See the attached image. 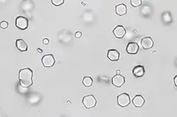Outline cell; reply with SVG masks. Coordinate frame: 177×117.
Here are the masks:
<instances>
[{"mask_svg": "<svg viewBox=\"0 0 177 117\" xmlns=\"http://www.w3.org/2000/svg\"><path fill=\"white\" fill-rule=\"evenodd\" d=\"M139 50V45L136 42H130L128 44L126 47V52L130 54H135L138 52Z\"/></svg>", "mask_w": 177, "mask_h": 117, "instance_id": "52a82bcc", "label": "cell"}, {"mask_svg": "<svg viewBox=\"0 0 177 117\" xmlns=\"http://www.w3.org/2000/svg\"><path fill=\"white\" fill-rule=\"evenodd\" d=\"M16 46L20 52H26L28 50V45L23 39H19L16 41Z\"/></svg>", "mask_w": 177, "mask_h": 117, "instance_id": "7c38bea8", "label": "cell"}, {"mask_svg": "<svg viewBox=\"0 0 177 117\" xmlns=\"http://www.w3.org/2000/svg\"><path fill=\"white\" fill-rule=\"evenodd\" d=\"M107 57L111 61H118L120 59V53L116 49H109L108 51Z\"/></svg>", "mask_w": 177, "mask_h": 117, "instance_id": "30bf717a", "label": "cell"}, {"mask_svg": "<svg viewBox=\"0 0 177 117\" xmlns=\"http://www.w3.org/2000/svg\"><path fill=\"white\" fill-rule=\"evenodd\" d=\"M33 71L26 68L21 69L19 73V79L21 87L27 88L33 85Z\"/></svg>", "mask_w": 177, "mask_h": 117, "instance_id": "6da1fadb", "label": "cell"}, {"mask_svg": "<svg viewBox=\"0 0 177 117\" xmlns=\"http://www.w3.org/2000/svg\"><path fill=\"white\" fill-rule=\"evenodd\" d=\"M133 103L136 107H141L145 104V99L142 95H136L133 99Z\"/></svg>", "mask_w": 177, "mask_h": 117, "instance_id": "4fadbf2b", "label": "cell"}, {"mask_svg": "<svg viewBox=\"0 0 177 117\" xmlns=\"http://www.w3.org/2000/svg\"><path fill=\"white\" fill-rule=\"evenodd\" d=\"M117 101L119 106L122 107H127L130 103V95L125 92L122 93L117 97Z\"/></svg>", "mask_w": 177, "mask_h": 117, "instance_id": "3957f363", "label": "cell"}, {"mask_svg": "<svg viewBox=\"0 0 177 117\" xmlns=\"http://www.w3.org/2000/svg\"><path fill=\"white\" fill-rule=\"evenodd\" d=\"M113 33L115 36L117 38H122L125 36V35L126 33V30L123 25H118L116 26L114 29H113Z\"/></svg>", "mask_w": 177, "mask_h": 117, "instance_id": "ba28073f", "label": "cell"}, {"mask_svg": "<svg viewBox=\"0 0 177 117\" xmlns=\"http://www.w3.org/2000/svg\"><path fill=\"white\" fill-rule=\"evenodd\" d=\"M141 45L145 49H148L153 47L154 42L150 37H145L142 39Z\"/></svg>", "mask_w": 177, "mask_h": 117, "instance_id": "9c48e42d", "label": "cell"}, {"mask_svg": "<svg viewBox=\"0 0 177 117\" xmlns=\"http://www.w3.org/2000/svg\"><path fill=\"white\" fill-rule=\"evenodd\" d=\"M41 61L45 67H52L55 63V59L53 54H45L42 57Z\"/></svg>", "mask_w": 177, "mask_h": 117, "instance_id": "5b68a950", "label": "cell"}, {"mask_svg": "<svg viewBox=\"0 0 177 117\" xmlns=\"http://www.w3.org/2000/svg\"><path fill=\"white\" fill-rule=\"evenodd\" d=\"M0 25H1L2 28H3V29H6V28L8 27L9 24H8V22L4 21H2V22H1V24H0Z\"/></svg>", "mask_w": 177, "mask_h": 117, "instance_id": "d6986e66", "label": "cell"}, {"mask_svg": "<svg viewBox=\"0 0 177 117\" xmlns=\"http://www.w3.org/2000/svg\"><path fill=\"white\" fill-rule=\"evenodd\" d=\"M176 78H177V76H176L174 77V84H175V86H177V83H176Z\"/></svg>", "mask_w": 177, "mask_h": 117, "instance_id": "7402d4cb", "label": "cell"}, {"mask_svg": "<svg viewBox=\"0 0 177 117\" xmlns=\"http://www.w3.org/2000/svg\"><path fill=\"white\" fill-rule=\"evenodd\" d=\"M75 37H77V38H79V37H82V33L81 32H77L76 33H75Z\"/></svg>", "mask_w": 177, "mask_h": 117, "instance_id": "ffe728a7", "label": "cell"}, {"mask_svg": "<svg viewBox=\"0 0 177 117\" xmlns=\"http://www.w3.org/2000/svg\"><path fill=\"white\" fill-rule=\"evenodd\" d=\"M162 18L163 20V22L165 24H168V23H171L172 21V17L171 14L169 12H164L162 14Z\"/></svg>", "mask_w": 177, "mask_h": 117, "instance_id": "9a60e30c", "label": "cell"}, {"mask_svg": "<svg viewBox=\"0 0 177 117\" xmlns=\"http://www.w3.org/2000/svg\"><path fill=\"white\" fill-rule=\"evenodd\" d=\"M16 26L19 29L24 30L27 29L28 27V19L23 16H18L16 18Z\"/></svg>", "mask_w": 177, "mask_h": 117, "instance_id": "277c9868", "label": "cell"}, {"mask_svg": "<svg viewBox=\"0 0 177 117\" xmlns=\"http://www.w3.org/2000/svg\"><path fill=\"white\" fill-rule=\"evenodd\" d=\"M116 73H117V74H120V70H118L117 72H116Z\"/></svg>", "mask_w": 177, "mask_h": 117, "instance_id": "cb8c5ba5", "label": "cell"}, {"mask_svg": "<svg viewBox=\"0 0 177 117\" xmlns=\"http://www.w3.org/2000/svg\"><path fill=\"white\" fill-rule=\"evenodd\" d=\"M82 103L86 109H91L96 106L97 104V101H96L94 95H89L84 97L83 100H82Z\"/></svg>", "mask_w": 177, "mask_h": 117, "instance_id": "7a4b0ae2", "label": "cell"}, {"mask_svg": "<svg viewBox=\"0 0 177 117\" xmlns=\"http://www.w3.org/2000/svg\"><path fill=\"white\" fill-rule=\"evenodd\" d=\"M130 4L133 7H137L142 4V0H131Z\"/></svg>", "mask_w": 177, "mask_h": 117, "instance_id": "e0dca14e", "label": "cell"}, {"mask_svg": "<svg viewBox=\"0 0 177 117\" xmlns=\"http://www.w3.org/2000/svg\"><path fill=\"white\" fill-rule=\"evenodd\" d=\"M37 51H38V52H40V53H43V50L41 49H40V48H38V49H37Z\"/></svg>", "mask_w": 177, "mask_h": 117, "instance_id": "603a6c76", "label": "cell"}, {"mask_svg": "<svg viewBox=\"0 0 177 117\" xmlns=\"http://www.w3.org/2000/svg\"><path fill=\"white\" fill-rule=\"evenodd\" d=\"M145 72V68H144V66L142 65H137L133 69V75L137 78L142 77V76H144Z\"/></svg>", "mask_w": 177, "mask_h": 117, "instance_id": "8fae6325", "label": "cell"}, {"mask_svg": "<svg viewBox=\"0 0 177 117\" xmlns=\"http://www.w3.org/2000/svg\"><path fill=\"white\" fill-rule=\"evenodd\" d=\"M52 3L53 4H54L55 6H60L61 4H62L63 3H64L65 1L64 0H52Z\"/></svg>", "mask_w": 177, "mask_h": 117, "instance_id": "ac0fdd59", "label": "cell"}, {"mask_svg": "<svg viewBox=\"0 0 177 117\" xmlns=\"http://www.w3.org/2000/svg\"><path fill=\"white\" fill-rule=\"evenodd\" d=\"M82 83H83V85L84 86L90 87L91 86L92 83H93V79H92V78L89 77V76H85V77L83 78Z\"/></svg>", "mask_w": 177, "mask_h": 117, "instance_id": "2e32d148", "label": "cell"}, {"mask_svg": "<svg viewBox=\"0 0 177 117\" xmlns=\"http://www.w3.org/2000/svg\"><path fill=\"white\" fill-rule=\"evenodd\" d=\"M43 44H45V45L49 44V40L47 39V38H45V39H43Z\"/></svg>", "mask_w": 177, "mask_h": 117, "instance_id": "44dd1931", "label": "cell"}, {"mask_svg": "<svg viewBox=\"0 0 177 117\" xmlns=\"http://www.w3.org/2000/svg\"><path fill=\"white\" fill-rule=\"evenodd\" d=\"M125 82V79L124 76H121L120 74H116L112 78V83L113 85H115L116 87L120 88L124 84Z\"/></svg>", "mask_w": 177, "mask_h": 117, "instance_id": "8992f818", "label": "cell"}, {"mask_svg": "<svg viewBox=\"0 0 177 117\" xmlns=\"http://www.w3.org/2000/svg\"><path fill=\"white\" fill-rule=\"evenodd\" d=\"M116 12L118 16H123L127 13V6L124 4H118L116 6Z\"/></svg>", "mask_w": 177, "mask_h": 117, "instance_id": "5bb4252c", "label": "cell"}]
</instances>
